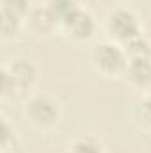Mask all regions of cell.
<instances>
[{
	"instance_id": "6da1fadb",
	"label": "cell",
	"mask_w": 151,
	"mask_h": 153,
	"mask_svg": "<svg viewBox=\"0 0 151 153\" xmlns=\"http://www.w3.org/2000/svg\"><path fill=\"white\" fill-rule=\"evenodd\" d=\"M91 61H93L94 68L98 71H101L103 75L124 73L126 64H128V57L124 53V48H121L119 45H115L112 41H103V43L94 45L93 53H91Z\"/></svg>"
},
{
	"instance_id": "ba28073f",
	"label": "cell",
	"mask_w": 151,
	"mask_h": 153,
	"mask_svg": "<svg viewBox=\"0 0 151 153\" xmlns=\"http://www.w3.org/2000/svg\"><path fill=\"white\" fill-rule=\"evenodd\" d=\"M124 53L130 59H151V45L148 39L142 36L130 39L128 43H124Z\"/></svg>"
},
{
	"instance_id": "7c38bea8",
	"label": "cell",
	"mask_w": 151,
	"mask_h": 153,
	"mask_svg": "<svg viewBox=\"0 0 151 153\" xmlns=\"http://www.w3.org/2000/svg\"><path fill=\"white\" fill-rule=\"evenodd\" d=\"M139 111H141V114H142V119H144V123L151 125V96H148V98H146V100L141 103Z\"/></svg>"
},
{
	"instance_id": "7a4b0ae2",
	"label": "cell",
	"mask_w": 151,
	"mask_h": 153,
	"mask_svg": "<svg viewBox=\"0 0 151 153\" xmlns=\"http://www.w3.org/2000/svg\"><path fill=\"white\" fill-rule=\"evenodd\" d=\"M107 30L115 41L128 43L130 39L141 36V25L137 16L128 9H115L107 18Z\"/></svg>"
},
{
	"instance_id": "8fae6325",
	"label": "cell",
	"mask_w": 151,
	"mask_h": 153,
	"mask_svg": "<svg viewBox=\"0 0 151 153\" xmlns=\"http://www.w3.org/2000/svg\"><path fill=\"white\" fill-rule=\"evenodd\" d=\"M20 23H21L20 18H14V16H11V14L2 13V32H4L5 38L14 36V34L18 32V29H20Z\"/></svg>"
},
{
	"instance_id": "30bf717a",
	"label": "cell",
	"mask_w": 151,
	"mask_h": 153,
	"mask_svg": "<svg viewBox=\"0 0 151 153\" xmlns=\"http://www.w3.org/2000/svg\"><path fill=\"white\" fill-rule=\"evenodd\" d=\"M2 13L21 20L30 13L29 0H2Z\"/></svg>"
},
{
	"instance_id": "8992f818",
	"label": "cell",
	"mask_w": 151,
	"mask_h": 153,
	"mask_svg": "<svg viewBox=\"0 0 151 153\" xmlns=\"http://www.w3.org/2000/svg\"><path fill=\"white\" fill-rule=\"evenodd\" d=\"M44 7L48 9V13L52 14V18L55 20L57 25H64L73 14L80 11V5L76 0H48L44 4Z\"/></svg>"
},
{
	"instance_id": "52a82bcc",
	"label": "cell",
	"mask_w": 151,
	"mask_h": 153,
	"mask_svg": "<svg viewBox=\"0 0 151 153\" xmlns=\"http://www.w3.org/2000/svg\"><path fill=\"white\" fill-rule=\"evenodd\" d=\"M7 71H9L11 78H13L14 85H21V87L30 85V84L34 82V78H36V70H34V66H32L29 61H23V59L13 61V66H11V70L7 68Z\"/></svg>"
},
{
	"instance_id": "3957f363",
	"label": "cell",
	"mask_w": 151,
	"mask_h": 153,
	"mask_svg": "<svg viewBox=\"0 0 151 153\" xmlns=\"http://www.w3.org/2000/svg\"><path fill=\"white\" fill-rule=\"evenodd\" d=\"M25 114L27 117L38 125V126H48V125H53L59 117V109H57V103L44 96V94H38L34 98L29 100L27 103V109H25Z\"/></svg>"
},
{
	"instance_id": "5b68a950",
	"label": "cell",
	"mask_w": 151,
	"mask_h": 153,
	"mask_svg": "<svg viewBox=\"0 0 151 153\" xmlns=\"http://www.w3.org/2000/svg\"><path fill=\"white\" fill-rule=\"evenodd\" d=\"M130 84L137 87L151 85V59H130L124 70Z\"/></svg>"
},
{
	"instance_id": "277c9868",
	"label": "cell",
	"mask_w": 151,
	"mask_h": 153,
	"mask_svg": "<svg viewBox=\"0 0 151 153\" xmlns=\"http://www.w3.org/2000/svg\"><path fill=\"white\" fill-rule=\"evenodd\" d=\"M62 29H64V32H66L71 39H75V41H85V39H89L94 34L96 23H94L93 16H91L87 11L80 9L76 14H73V16L62 25Z\"/></svg>"
},
{
	"instance_id": "9c48e42d",
	"label": "cell",
	"mask_w": 151,
	"mask_h": 153,
	"mask_svg": "<svg viewBox=\"0 0 151 153\" xmlns=\"http://www.w3.org/2000/svg\"><path fill=\"white\" fill-rule=\"evenodd\" d=\"M71 153H105L103 144L94 137H80L71 146Z\"/></svg>"
}]
</instances>
